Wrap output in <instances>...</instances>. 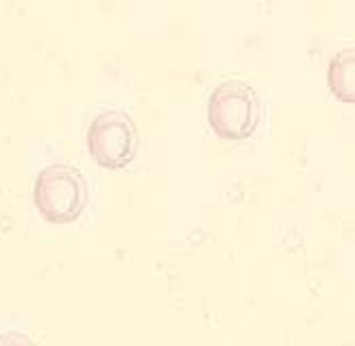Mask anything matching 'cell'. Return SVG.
I'll use <instances>...</instances> for the list:
<instances>
[{
    "instance_id": "1",
    "label": "cell",
    "mask_w": 355,
    "mask_h": 346,
    "mask_svg": "<svg viewBox=\"0 0 355 346\" xmlns=\"http://www.w3.org/2000/svg\"><path fill=\"white\" fill-rule=\"evenodd\" d=\"M33 202L46 223H74L87 205V185L83 175L68 164L44 168L35 179Z\"/></svg>"
},
{
    "instance_id": "2",
    "label": "cell",
    "mask_w": 355,
    "mask_h": 346,
    "mask_svg": "<svg viewBox=\"0 0 355 346\" xmlns=\"http://www.w3.org/2000/svg\"><path fill=\"white\" fill-rule=\"evenodd\" d=\"M259 101L255 89L244 81H223L207 103V122L220 139L240 141L251 137L259 124Z\"/></svg>"
},
{
    "instance_id": "3",
    "label": "cell",
    "mask_w": 355,
    "mask_h": 346,
    "mask_svg": "<svg viewBox=\"0 0 355 346\" xmlns=\"http://www.w3.org/2000/svg\"><path fill=\"white\" fill-rule=\"evenodd\" d=\"M137 129L131 116L122 109H107L92 120L87 129V150L98 166L127 168L137 153Z\"/></svg>"
},
{
    "instance_id": "4",
    "label": "cell",
    "mask_w": 355,
    "mask_h": 346,
    "mask_svg": "<svg viewBox=\"0 0 355 346\" xmlns=\"http://www.w3.org/2000/svg\"><path fill=\"white\" fill-rule=\"evenodd\" d=\"M327 85L331 94L343 103H355V49H343L336 53L327 68Z\"/></svg>"
},
{
    "instance_id": "5",
    "label": "cell",
    "mask_w": 355,
    "mask_h": 346,
    "mask_svg": "<svg viewBox=\"0 0 355 346\" xmlns=\"http://www.w3.org/2000/svg\"><path fill=\"white\" fill-rule=\"evenodd\" d=\"M0 346H35V342L24 334L9 331V334H0Z\"/></svg>"
}]
</instances>
